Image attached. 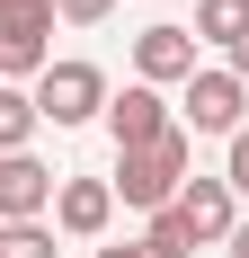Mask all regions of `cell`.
I'll return each mask as SVG.
<instances>
[{
    "mask_svg": "<svg viewBox=\"0 0 249 258\" xmlns=\"http://www.w3.org/2000/svg\"><path fill=\"white\" fill-rule=\"evenodd\" d=\"M187 178H196V134L169 125L160 143H143V152H116V178L107 187H116L134 214H169L178 196H187Z\"/></svg>",
    "mask_w": 249,
    "mask_h": 258,
    "instance_id": "cell-1",
    "label": "cell"
},
{
    "mask_svg": "<svg viewBox=\"0 0 249 258\" xmlns=\"http://www.w3.org/2000/svg\"><path fill=\"white\" fill-rule=\"evenodd\" d=\"M107 9H116V0H53V18H63V27H98Z\"/></svg>",
    "mask_w": 249,
    "mask_h": 258,
    "instance_id": "cell-15",
    "label": "cell"
},
{
    "mask_svg": "<svg viewBox=\"0 0 249 258\" xmlns=\"http://www.w3.org/2000/svg\"><path fill=\"white\" fill-rule=\"evenodd\" d=\"M223 249H231V258H249V223H240V232H231V240H223Z\"/></svg>",
    "mask_w": 249,
    "mask_h": 258,
    "instance_id": "cell-18",
    "label": "cell"
},
{
    "mask_svg": "<svg viewBox=\"0 0 249 258\" xmlns=\"http://www.w3.org/2000/svg\"><path fill=\"white\" fill-rule=\"evenodd\" d=\"M27 89H36V116H45V125H63V134H72V125H98L107 98H116V89H107V72H98V62H80V53L45 62Z\"/></svg>",
    "mask_w": 249,
    "mask_h": 258,
    "instance_id": "cell-2",
    "label": "cell"
},
{
    "mask_svg": "<svg viewBox=\"0 0 249 258\" xmlns=\"http://www.w3.org/2000/svg\"><path fill=\"white\" fill-rule=\"evenodd\" d=\"M143 240H151L160 258H196V232H187V214H178V205H169V214H151V232H143Z\"/></svg>",
    "mask_w": 249,
    "mask_h": 258,
    "instance_id": "cell-12",
    "label": "cell"
},
{
    "mask_svg": "<svg viewBox=\"0 0 249 258\" xmlns=\"http://www.w3.org/2000/svg\"><path fill=\"white\" fill-rule=\"evenodd\" d=\"M249 36V0H196V45H240Z\"/></svg>",
    "mask_w": 249,
    "mask_h": 258,
    "instance_id": "cell-11",
    "label": "cell"
},
{
    "mask_svg": "<svg viewBox=\"0 0 249 258\" xmlns=\"http://www.w3.org/2000/svg\"><path fill=\"white\" fill-rule=\"evenodd\" d=\"M107 223H116V187L107 178H63L53 187V232L63 240H107Z\"/></svg>",
    "mask_w": 249,
    "mask_h": 258,
    "instance_id": "cell-8",
    "label": "cell"
},
{
    "mask_svg": "<svg viewBox=\"0 0 249 258\" xmlns=\"http://www.w3.org/2000/svg\"><path fill=\"white\" fill-rule=\"evenodd\" d=\"M0 9H9V0H0Z\"/></svg>",
    "mask_w": 249,
    "mask_h": 258,
    "instance_id": "cell-19",
    "label": "cell"
},
{
    "mask_svg": "<svg viewBox=\"0 0 249 258\" xmlns=\"http://www.w3.org/2000/svg\"><path fill=\"white\" fill-rule=\"evenodd\" d=\"M178 214H187V232H196V249H223V240L240 232V196H231L223 178H187Z\"/></svg>",
    "mask_w": 249,
    "mask_h": 258,
    "instance_id": "cell-9",
    "label": "cell"
},
{
    "mask_svg": "<svg viewBox=\"0 0 249 258\" xmlns=\"http://www.w3.org/2000/svg\"><path fill=\"white\" fill-rule=\"evenodd\" d=\"M98 258H160L151 240H116V249H98Z\"/></svg>",
    "mask_w": 249,
    "mask_h": 258,
    "instance_id": "cell-16",
    "label": "cell"
},
{
    "mask_svg": "<svg viewBox=\"0 0 249 258\" xmlns=\"http://www.w3.org/2000/svg\"><path fill=\"white\" fill-rule=\"evenodd\" d=\"M53 187H63V178H53L36 152H9V160H0V223H45V214H53Z\"/></svg>",
    "mask_w": 249,
    "mask_h": 258,
    "instance_id": "cell-7",
    "label": "cell"
},
{
    "mask_svg": "<svg viewBox=\"0 0 249 258\" xmlns=\"http://www.w3.org/2000/svg\"><path fill=\"white\" fill-rule=\"evenodd\" d=\"M53 0H9L0 9V80H36L53 62Z\"/></svg>",
    "mask_w": 249,
    "mask_h": 258,
    "instance_id": "cell-3",
    "label": "cell"
},
{
    "mask_svg": "<svg viewBox=\"0 0 249 258\" xmlns=\"http://www.w3.org/2000/svg\"><path fill=\"white\" fill-rule=\"evenodd\" d=\"M107 134H116V152H143V143H160V134L178 125L169 116V98H160V89H143V80H125L116 98H107V116H98Z\"/></svg>",
    "mask_w": 249,
    "mask_h": 258,
    "instance_id": "cell-6",
    "label": "cell"
},
{
    "mask_svg": "<svg viewBox=\"0 0 249 258\" xmlns=\"http://www.w3.org/2000/svg\"><path fill=\"white\" fill-rule=\"evenodd\" d=\"M36 125H45V116H36V89L0 80V160H9V152H27V143H36Z\"/></svg>",
    "mask_w": 249,
    "mask_h": 258,
    "instance_id": "cell-10",
    "label": "cell"
},
{
    "mask_svg": "<svg viewBox=\"0 0 249 258\" xmlns=\"http://www.w3.org/2000/svg\"><path fill=\"white\" fill-rule=\"evenodd\" d=\"M0 258H53V223H0Z\"/></svg>",
    "mask_w": 249,
    "mask_h": 258,
    "instance_id": "cell-13",
    "label": "cell"
},
{
    "mask_svg": "<svg viewBox=\"0 0 249 258\" xmlns=\"http://www.w3.org/2000/svg\"><path fill=\"white\" fill-rule=\"evenodd\" d=\"M231 80H240V89H249V36H240V45H231Z\"/></svg>",
    "mask_w": 249,
    "mask_h": 258,
    "instance_id": "cell-17",
    "label": "cell"
},
{
    "mask_svg": "<svg viewBox=\"0 0 249 258\" xmlns=\"http://www.w3.org/2000/svg\"><path fill=\"white\" fill-rule=\"evenodd\" d=\"M223 187H231V196H249V125L231 134V152H223Z\"/></svg>",
    "mask_w": 249,
    "mask_h": 258,
    "instance_id": "cell-14",
    "label": "cell"
},
{
    "mask_svg": "<svg viewBox=\"0 0 249 258\" xmlns=\"http://www.w3.org/2000/svg\"><path fill=\"white\" fill-rule=\"evenodd\" d=\"M205 62H196V27H178V18H160V27H143V36H134V80H143V89H187V80H196Z\"/></svg>",
    "mask_w": 249,
    "mask_h": 258,
    "instance_id": "cell-5",
    "label": "cell"
},
{
    "mask_svg": "<svg viewBox=\"0 0 249 258\" xmlns=\"http://www.w3.org/2000/svg\"><path fill=\"white\" fill-rule=\"evenodd\" d=\"M178 125L187 134H223V143L249 125V89L231 80V62H214V72H196L187 89H178Z\"/></svg>",
    "mask_w": 249,
    "mask_h": 258,
    "instance_id": "cell-4",
    "label": "cell"
}]
</instances>
